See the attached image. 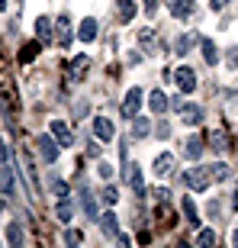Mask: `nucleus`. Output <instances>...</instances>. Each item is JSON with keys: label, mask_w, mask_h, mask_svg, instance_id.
<instances>
[{"label": "nucleus", "mask_w": 238, "mask_h": 248, "mask_svg": "<svg viewBox=\"0 0 238 248\" xmlns=\"http://www.w3.org/2000/svg\"><path fill=\"white\" fill-rule=\"evenodd\" d=\"M209 174H212V181H225L229 177V165L216 161V165H209Z\"/></svg>", "instance_id": "obj_27"}, {"label": "nucleus", "mask_w": 238, "mask_h": 248, "mask_svg": "<svg viewBox=\"0 0 238 248\" xmlns=\"http://www.w3.org/2000/svg\"><path fill=\"white\" fill-rule=\"evenodd\" d=\"M138 107H142V87H132V91L126 93L122 107H119V116H122V120H135V116H138Z\"/></svg>", "instance_id": "obj_2"}, {"label": "nucleus", "mask_w": 238, "mask_h": 248, "mask_svg": "<svg viewBox=\"0 0 238 248\" xmlns=\"http://www.w3.org/2000/svg\"><path fill=\"white\" fill-rule=\"evenodd\" d=\"M84 213H87L90 219H97V200H93L90 193H84Z\"/></svg>", "instance_id": "obj_29"}, {"label": "nucleus", "mask_w": 238, "mask_h": 248, "mask_svg": "<svg viewBox=\"0 0 238 248\" xmlns=\"http://www.w3.org/2000/svg\"><path fill=\"white\" fill-rule=\"evenodd\" d=\"M71 39H74V32H71V19H68V13H64L61 19H58V26H55V42L58 46H71Z\"/></svg>", "instance_id": "obj_11"}, {"label": "nucleus", "mask_w": 238, "mask_h": 248, "mask_svg": "<svg viewBox=\"0 0 238 248\" xmlns=\"http://www.w3.org/2000/svg\"><path fill=\"white\" fill-rule=\"evenodd\" d=\"M55 216H58V222H64V226L74 219V203H71V197H68V193H61V197H58Z\"/></svg>", "instance_id": "obj_12"}, {"label": "nucleus", "mask_w": 238, "mask_h": 248, "mask_svg": "<svg viewBox=\"0 0 238 248\" xmlns=\"http://www.w3.org/2000/svg\"><path fill=\"white\" fill-rule=\"evenodd\" d=\"M232 206H235V210H238V187H235V203H232Z\"/></svg>", "instance_id": "obj_38"}, {"label": "nucleus", "mask_w": 238, "mask_h": 248, "mask_svg": "<svg viewBox=\"0 0 238 248\" xmlns=\"http://www.w3.org/2000/svg\"><path fill=\"white\" fill-rule=\"evenodd\" d=\"M148 107H151V113H164L171 110V97L164 91H151L148 93Z\"/></svg>", "instance_id": "obj_15"}, {"label": "nucleus", "mask_w": 238, "mask_h": 248, "mask_svg": "<svg viewBox=\"0 0 238 248\" xmlns=\"http://www.w3.org/2000/svg\"><path fill=\"white\" fill-rule=\"evenodd\" d=\"M100 200H103V203H106V206H113V203H116V200H119V187H113V184H106V187H103V190H100Z\"/></svg>", "instance_id": "obj_26"}, {"label": "nucleus", "mask_w": 238, "mask_h": 248, "mask_svg": "<svg viewBox=\"0 0 238 248\" xmlns=\"http://www.w3.org/2000/svg\"><path fill=\"white\" fill-rule=\"evenodd\" d=\"M196 242H200L203 248H209V245H216V232H212V229H203L200 235H196Z\"/></svg>", "instance_id": "obj_28"}, {"label": "nucleus", "mask_w": 238, "mask_h": 248, "mask_svg": "<svg viewBox=\"0 0 238 248\" xmlns=\"http://www.w3.org/2000/svg\"><path fill=\"white\" fill-rule=\"evenodd\" d=\"M0 210H3V203H0Z\"/></svg>", "instance_id": "obj_40"}, {"label": "nucleus", "mask_w": 238, "mask_h": 248, "mask_svg": "<svg viewBox=\"0 0 238 248\" xmlns=\"http://www.w3.org/2000/svg\"><path fill=\"white\" fill-rule=\"evenodd\" d=\"M174 42H177V46H174V52H177V55H183V52H190V39H187V36L174 39Z\"/></svg>", "instance_id": "obj_31"}, {"label": "nucleus", "mask_w": 238, "mask_h": 248, "mask_svg": "<svg viewBox=\"0 0 238 248\" xmlns=\"http://www.w3.org/2000/svg\"><path fill=\"white\" fill-rule=\"evenodd\" d=\"M100 226H103V232H106V235H113V239L119 235V219H116V213H103Z\"/></svg>", "instance_id": "obj_22"}, {"label": "nucleus", "mask_w": 238, "mask_h": 248, "mask_svg": "<svg viewBox=\"0 0 238 248\" xmlns=\"http://www.w3.org/2000/svg\"><path fill=\"white\" fill-rule=\"evenodd\" d=\"M151 171H155L158 177H167L171 171H174V155H171V152H161V155L151 161Z\"/></svg>", "instance_id": "obj_10"}, {"label": "nucleus", "mask_w": 238, "mask_h": 248, "mask_svg": "<svg viewBox=\"0 0 238 248\" xmlns=\"http://www.w3.org/2000/svg\"><path fill=\"white\" fill-rule=\"evenodd\" d=\"M48 132L55 136V142H58L61 148H68V145L74 142V132H71V126H68L64 120H52V123H48Z\"/></svg>", "instance_id": "obj_5"}, {"label": "nucleus", "mask_w": 238, "mask_h": 248, "mask_svg": "<svg viewBox=\"0 0 238 248\" xmlns=\"http://www.w3.org/2000/svg\"><path fill=\"white\" fill-rule=\"evenodd\" d=\"M183 181H187V187L196 193H203L206 187L212 184V174H209V168H203V165H193L187 174H183Z\"/></svg>", "instance_id": "obj_1"}, {"label": "nucleus", "mask_w": 238, "mask_h": 248, "mask_svg": "<svg viewBox=\"0 0 238 248\" xmlns=\"http://www.w3.org/2000/svg\"><path fill=\"white\" fill-rule=\"evenodd\" d=\"M183 216H187V222H190L193 229L200 226V210H196V203H193L190 197H183Z\"/></svg>", "instance_id": "obj_21"}, {"label": "nucleus", "mask_w": 238, "mask_h": 248, "mask_svg": "<svg viewBox=\"0 0 238 248\" xmlns=\"http://www.w3.org/2000/svg\"><path fill=\"white\" fill-rule=\"evenodd\" d=\"M36 145H39V155H42V161H45V165H55V161H58L61 145L55 142V136H52V132H48V136H39Z\"/></svg>", "instance_id": "obj_3"}, {"label": "nucleus", "mask_w": 238, "mask_h": 248, "mask_svg": "<svg viewBox=\"0 0 238 248\" xmlns=\"http://www.w3.org/2000/svg\"><path fill=\"white\" fill-rule=\"evenodd\" d=\"M97 174H100L103 181H110V177H113V168L106 165V161H100V165H97Z\"/></svg>", "instance_id": "obj_33"}, {"label": "nucleus", "mask_w": 238, "mask_h": 248, "mask_svg": "<svg viewBox=\"0 0 238 248\" xmlns=\"http://www.w3.org/2000/svg\"><path fill=\"white\" fill-rule=\"evenodd\" d=\"M97 32H100V26H97V19H93V16H84V23H81V32H77V39H81V42H93V39H97Z\"/></svg>", "instance_id": "obj_16"}, {"label": "nucleus", "mask_w": 238, "mask_h": 248, "mask_svg": "<svg viewBox=\"0 0 238 248\" xmlns=\"http://www.w3.org/2000/svg\"><path fill=\"white\" fill-rule=\"evenodd\" d=\"M177 116H180V123H187V126H200L203 123V107H196V103H180V107H177Z\"/></svg>", "instance_id": "obj_7"}, {"label": "nucleus", "mask_w": 238, "mask_h": 248, "mask_svg": "<svg viewBox=\"0 0 238 248\" xmlns=\"http://www.w3.org/2000/svg\"><path fill=\"white\" fill-rule=\"evenodd\" d=\"M0 184H3V193H13V187H16V181H13V171L10 168H0Z\"/></svg>", "instance_id": "obj_25"}, {"label": "nucleus", "mask_w": 238, "mask_h": 248, "mask_svg": "<svg viewBox=\"0 0 238 248\" xmlns=\"http://www.w3.org/2000/svg\"><path fill=\"white\" fill-rule=\"evenodd\" d=\"M148 132H151V123H148V120H138V116H135V120H132V136H135V139H145Z\"/></svg>", "instance_id": "obj_24"}, {"label": "nucleus", "mask_w": 238, "mask_h": 248, "mask_svg": "<svg viewBox=\"0 0 238 248\" xmlns=\"http://www.w3.org/2000/svg\"><path fill=\"white\" fill-rule=\"evenodd\" d=\"M193 10H196V0H167V13H171L174 19L193 16Z\"/></svg>", "instance_id": "obj_8"}, {"label": "nucleus", "mask_w": 238, "mask_h": 248, "mask_svg": "<svg viewBox=\"0 0 238 248\" xmlns=\"http://www.w3.org/2000/svg\"><path fill=\"white\" fill-rule=\"evenodd\" d=\"M174 81L180 87V93H196V71H193L190 64H180L174 71Z\"/></svg>", "instance_id": "obj_4"}, {"label": "nucleus", "mask_w": 238, "mask_h": 248, "mask_svg": "<svg viewBox=\"0 0 238 248\" xmlns=\"http://www.w3.org/2000/svg\"><path fill=\"white\" fill-rule=\"evenodd\" d=\"M225 58H229L232 68H238V48H229V52H225Z\"/></svg>", "instance_id": "obj_35"}, {"label": "nucleus", "mask_w": 238, "mask_h": 248, "mask_svg": "<svg viewBox=\"0 0 238 248\" xmlns=\"http://www.w3.org/2000/svg\"><path fill=\"white\" fill-rule=\"evenodd\" d=\"M183 155L190 158V161H200V155H203V139H187V145H183Z\"/></svg>", "instance_id": "obj_18"}, {"label": "nucleus", "mask_w": 238, "mask_h": 248, "mask_svg": "<svg viewBox=\"0 0 238 248\" xmlns=\"http://www.w3.org/2000/svg\"><path fill=\"white\" fill-rule=\"evenodd\" d=\"M209 148L222 152V148H225V136H222V132H212V136H209Z\"/></svg>", "instance_id": "obj_30"}, {"label": "nucleus", "mask_w": 238, "mask_h": 248, "mask_svg": "<svg viewBox=\"0 0 238 248\" xmlns=\"http://www.w3.org/2000/svg\"><path fill=\"white\" fill-rule=\"evenodd\" d=\"M126 177H129V184H132V190H135V197H145V177H142V168L138 165H129V171H126Z\"/></svg>", "instance_id": "obj_14"}, {"label": "nucleus", "mask_w": 238, "mask_h": 248, "mask_svg": "<svg viewBox=\"0 0 238 248\" xmlns=\"http://www.w3.org/2000/svg\"><path fill=\"white\" fill-rule=\"evenodd\" d=\"M93 136H97V142H110V139L116 136L113 120H106V116H93Z\"/></svg>", "instance_id": "obj_9"}, {"label": "nucleus", "mask_w": 238, "mask_h": 248, "mask_svg": "<svg viewBox=\"0 0 238 248\" xmlns=\"http://www.w3.org/2000/svg\"><path fill=\"white\" fill-rule=\"evenodd\" d=\"M151 193H155V200H158V203H167V200H171V190H167V187H155Z\"/></svg>", "instance_id": "obj_32"}, {"label": "nucleus", "mask_w": 238, "mask_h": 248, "mask_svg": "<svg viewBox=\"0 0 238 248\" xmlns=\"http://www.w3.org/2000/svg\"><path fill=\"white\" fill-rule=\"evenodd\" d=\"M7 242L10 245H23V226H19V222H10V229H7Z\"/></svg>", "instance_id": "obj_23"}, {"label": "nucleus", "mask_w": 238, "mask_h": 248, "mask_svg": "<svg viewBox=\"0 0 238 248\" xmlns=\"http://www.w3.org/2000/svg\"><path fill=\"white\" fill-rule=\"evenodd\" d=\"M64 242H71V245H77V242H81V232H68V235H64Z\"/></svg>", "instance_id": "obj_36"}, {"label": "nucleus", "mask_w": 238, "mask_h": 248, "mask_svg": "<svg viewBox=\"0 0 238 248\" xmlns=\"http://www.w3.org/2000/svg\"><path fill=\"white\" fill-rule=\"evenodd\" d=\"M200 42V48H203V58H206V64H219V48H216V42L212 39H196Z\"/></svg>", "instance_id": "obj_17"}, {"label": "nucleus", "mask_w": 238, "mask_h": 248, "mask_svg": "<svg viewBox=\"0 0 238 248\" xmlns=\"http://www.w3.org/2000/svg\"><path fill=\"white\" fill-rule=\"evenodd\" d=\"M87 68H90V58H87V55L71 58V64H68V81H71V84L84 81V78H87Z\"/></svg>", "instance_id": "obj_6"}, {"label": "nucleus", "mask_w": 238, "mask_h": 248, "mask_svg": "<svg viewBox=\"0 0 238 248\" xmlns=\"http://www.w3.org/2000/svg\"><path fill=\"white\" fill-rule=\"evenodd\" d=\"M119 23H132L135 19V0H119Z\"/></svg>", "instance_id": "obj_20"}, {"label": "nucleus", "mask_w": 238, "mask_h": 248, "mask_svg": "<svg viewBox=\"0 0 238 248\" xmlns=\"http://www.w3.org/2000/svg\"><path fill=\"white\" fill-rule=\"evenodd\" d=\"M36 36H39V46L55 42V29H52V19H48V16H39L36 19Z\"/></svg>", "instance_id": "obj_13"}, {"label": "nucleus", "mask_w": 238, "mask_h": 248, "mask_svg": "<svg viewBox=\"0 0 238 248\" xmlns=\"http://www.w3.org/2000/svg\"><path fill=\"white\" fill-rule=\"evenodd\" d=\"M229 3H232V0H209L212 10H222V7H229Z\"/></svg>", "instance_id": "obj_37"}, {"label": "nucleus", "mask_w": 238, "mask_h": 248, "mask_svg": "<svg viewBox=\"0 0 238 248\" xmlns=\"http://www.w3.org/2000/svg\"><path fill=\"white\" fill-rule=\"evenodd\" d=\"M138 46H142L145 55H155L158 52L155 48V32H151V29H142V32H138Z\"/></svg>", "instance_id": "obj_19"}, {"label": "nucleus", "mask_w": 238, "mask_h": 248, "mask_svg": "<svg viewBox=\"0 0 238 248\" xmlns=\"http://www.w3.org/2000/svg\"><path fill=\"white\" fill-rule=\"evenodd\" d=\"M10 161V148L3 145V136H0V165H7Z\"/></svg>", "instance_id": "obj_34"}, {"label": "nucleus", "mask_w": 238, "mask_h": 248, "mask_svg": "<svg viewBox=\"0 0 238 248\" xmlns=\"http://www.w3.org/2000/svg\"><path fill=\"white\" fill-rule=\"evenodd\" d=\"M3 7H7V0H0V10H3Z\"/></svg>", "instance_id": "obj_39"}]
</instances>
